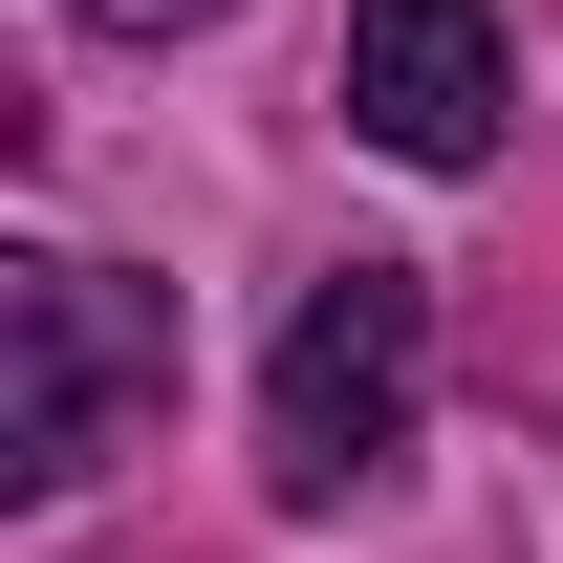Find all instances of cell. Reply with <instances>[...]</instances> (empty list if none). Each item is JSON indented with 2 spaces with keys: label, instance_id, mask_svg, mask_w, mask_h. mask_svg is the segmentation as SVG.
<instances>
[{
  "label": "cell",
  "instance_id": "cell-3",
  "mask_svg": "<svg viewBox=\"0 0 563 563\" xmlns=\"http://www.w3.org/2000/svg\"><path fill=\"white\" fill-rule=\"evenodd\" d=\"M347 131L390 174H498V109H520V44H498V0H347Z\"/></svg>",
  "mask_w": 563,
  "mask_h": 563
},
{
  "label": "cell",
  "instance_id": "cell-1",
  "mask_svg": "<svg viewBox=\"0 0 563 563\" xmlns=\"http://www.w3.org/2000/svg\"><path fill=\"white\" fill-rule=\"evenodd\" d=\"M152 412H174V282L87 261V239H0V498L66 520Z\"/></svg>",
  "mask_w": 563,
  "mask_h": 563
},
{
  "label": "cell",
  "instance_id": "cell-4",
  "mask_svg": "<svg viewBox=\"0 0 563 563\" xmlns=\"http://www.w3.org/2000/svg\"><path fill=\"white\" fill-rule=\"evenodd\" d=\"M87 44H196V22H239V0H66Z\"/></svg>",
  "mask_w": 563,
  "mask_h": 563
},
{
  "label": "cell",
  "instance_id": "cell-2",
  "mask_svg": "<svg viewBox=\"0 0 563 563\" xmlns=\"http://www.w3.org/2000/svg\"><path fill=\"white\" fill-rule=\"evenodd\" d=\"M433 412V261H325L261 347V498L282 520H347Z\"/></svg>",
  "mask_w": 563,
  "mask_h": 563
}]
</instances>
